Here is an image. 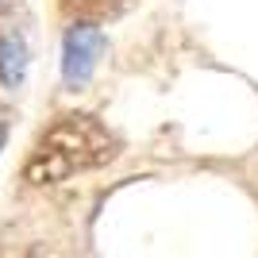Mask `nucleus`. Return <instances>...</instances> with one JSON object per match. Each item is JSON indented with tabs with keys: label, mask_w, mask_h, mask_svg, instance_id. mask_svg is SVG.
Masks as SVG:
<instances>
[{
	"label": "nucleus",
	"mask_w": 258,
	"mask_h": 258,
	"mask_svg": "<svg viewBox=\"0 0 258 258\" xmlns=\"http://www.w3.org/2000/svg\"><path fill=\"white\" fill-rule=\"evenodd\" d=\"M112 154H116V139L93 116H66L43 139L39 154L27 162V181H35V185L66 181L74 170L100 166Z\"/></svg>",
	"instance_id": "1"
},
{
	"label": "nucleus",
	"mask_w": 258,
	"mask_h": 258,
	"mask_svg": "<svg viewBox=\"0 0 258 258\" xmlns=\"http://www.w3.org/2000/svg\"><path fill=\"white\" fill-rule=\"evenodd\" d=\"M100 54H104V35L93 27V23H77L66 31L62 43V81L70 89H81L89 77L97 74Z\"/></svg>",
	"instance_id": "2"
},
{
	"label": "nucleus",
	"mask_w": 258,
	"mask_h": 258,
	"mask_svg": "<svg viewBox=\"0 0 258 258\" xmlns=\"http://www.w3.org/2000/svg\"><path fill=\"white\" fill-rule=\"evenodd\" d=\"M27 66H31L27 39L20 31H4L0 35V85L8 89V93H16L27 81Z\"/></svg>",
	"instance_id": "3"
},
{
	"label": "nucleus",
	"mask_w": 258,
	"mask_h": 258,
	"mask_svg": "<svg viewBox=\"0 0 258 258\" xmlns=\"http://www.w3.org/2000/svg\"><path fill=\"white\" fill-rule=\"evenodd\" d=\"M8 4H12V0H0V8H8Z\"/></svg>",
	"instance_id": "4"
},
{
	"label": "nucleus",
	"mask_w": 258,
	"mask_h": 258,
	"mask_svg": "<svg viewBox=\"0 0 258 258\" xmlns=\"http://www.w3.org/2000/svg\"><path fill=\"white\" fill-rule=\"evenodd\" d=\"M0 147H4V127H0Z\"/></svg>",
	"instance_id": "5"
}]
</instances>
